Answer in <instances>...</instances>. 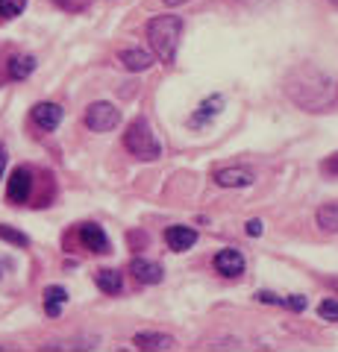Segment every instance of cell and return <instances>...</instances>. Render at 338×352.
Instances as JSON below:
<instances>
[{"mask_svg": "<svg viewBox=\"0 0 338 352\" xmlns=\"http://www.w3.org/2000/svg\"><path fill=\"white\" fill-rule=\"evenodd\" d=\"M286 94L294 106L306 112H326L338 100V85L330 74H324L315 65H300L286 80Z\"/></svg>", "mask_w": 338, "mask_h": 352, "instance_id": "cell-1", "label": "cell"}, {"mask_svg": "<svg viewBox=\"0 0 338 352\" xmlns=\"http://www.w3.org/2000/svg\"><path fill=\"white\" fill-rule=\"evenodd\" d=\"M180 38H182V18L180 15H159L147 24V41L162 62L177 59Z\"/></svg>", "mask_w": 338, "mask_h": 352, "instance_id": "cell-2", "label": "cell"}, {"mask_svg": "<svg viewBox=\"0 0 338 352\" xmlns=\"http://www.w3.org/2000/svg\"><path fill=\"white\" fill-rule=\"evenodd\" d=\"M124 147L133 153L136 159L141 162H154L162 156V144H159V138L154 135V129H150V124L145 118H136L133 124L127 126L124 132Z\"/></svg>", "mask_w": 338, "mask_h": 352, "instance_id": "cell-3", "label": "cell"}, {"mask_svg": "<svg viewBox=\"0 0 338 352\" xmlns=\"http://www.w3.org/2000/svg\"><path fill=\"white\" fill-rule=\"evenodd\" d=\"M118 124H121V112L112 103H94L85 112V126L92 132H112Z\"/></svg>", "mask_w": 338, "mask_h": 352, "instance_id": "cell-4", "label": "cell"}, {"mask_svg": "<svg viewBox=\"0 0 338 352\" xmlns=\"http://www.w3.org/2000/svg\"><path fill=\"white\" fill-rule=\"evenodd\" d=\"M212 179L221 188H250L256 182V173L247 168H221V170H215Z\"/></svg>", "mask_w": 338, "mask_h": 352, "instance_id": "cell-5", "label": "cell"}, {"mask_svg": "<svg viewBox=\"0 0 338 352\" xmlns=\"http://www.w3.org/2000/svg\"><path fill=\"white\" fill-rule=\"evenodd\" d=\"M32 191V176L27 168H18L12 170V176H9V185H6V197H9V203H24L27 197Z\"/></svg>", "mask_w": 338, "mask_h": 352, "instance_id": "cell-6", "label": "cell"}, {"mask_svg": "<svg viewBox=\"0 0 338 352\" xmlns=\"http://www.w3.org/2000/svg\"><path fill=\"white\" fill-rule=\"evenodd\" d=\"M215 270L221 273V276L226 279H235L244 273V256L238 250H221L215 256Z\"/></svg>", "mask_w": 338, "mask_h": 352, "instance_id": "cell-7", "label": "cell"}, {"mask_svg": "<svg viewBox=\"0 0 338 352\" xmlns=\"http://www.w3.org/2000/svg\"><path fill=\"white\" fill-rule=\"evenodd\" d=\"M129 273H133L138 282H145V285H159L162 276H165L162 264L147 261V258H133V261H129Z\"/></svg>", "mask_w": 338, "mask_h": 352, "instance_id": "cell-8", "label": "cell"}, {"mask_svg": "<svg viewBox=\"0 0 338 352\" xmlns=\"http://www.w3.org/2000/svg\"><path fill=\"white\" fill-rule=\"evenodd\" d=\"M80 241H83V247H89L92 252H97V256H106L109 252V238L97 223H83L80 226Z\"/></svg>", "mask_w": 338, "mask_h": 352, "instance_id": "cell-9", "label": "cell"}, {"mask_svg": "<svg viewBox=\"0 0 338 352\" xmlns=\"http://www.w3.org/2000/svg\"><path fill=\"white\" fill-rule=\"evenodd\" d=\"M32 120H36V124L45 132H53L62 124V106H56V103H39L36 109H32Z\"/></svg>", "mask_w": 338, "mask_h": 352, "instance_id": "cell-10", "label": "cell"}, {"mask_svg": "<svg viewBox=\"0 0 338 352\" xmlns=\"http://www.w3.org/2000/svg\"><path fill=\"white\" fill-rule=\"evenodd\" d=\"M165 241H168V247L173 252H182V250H191L194 244H198V232L189 226H168L165 229Z\"/></svg>", "mask_w": 338, "mask_h": 352, "instance_id": "cell-11", "label": "cell"}, {"mask_svg": "<svg viewBox=\"0 0 338 352\" xmlns=\"http://www.w3.org/2000/svg\"><path fill=\"white\" fill-rule=\"evenodd\" d=\"M118 59H121V65L127 71H147L154 68V56H150L147 50H138V47H129V50H121L118 53Z\"/></svg>", "mask_w": 338, "mask_h": 352, "instance_id": "cell-12", "label": "cell"}, {"mask_svg": "<svg viewBox=\"0 0 338 352\" xmlns=\"http://www.w3.org/2000/svg\"><path fill=\"white\" fill-rule=\"evenodd\" d=\"M221 106H224V97H221V94L209 97V100H203V103L198 106V112L191 115V120H189V124H191V126H203V124H209L212 118H218V115H221Z\"/></svg>", "mask_w": 338, "mask_h": 352, "instance_id": "cell-13", "label": "cell"}, {"mask_svg": "<svg viewBox=\"0 0 338 352\" xmlns=\"http://www.w3.org/2000/svg\"><path fill=\"white\" fill-rule=\"evenodd\" d=\"M36 56H27V53H21V56H12L6 62V71H9V80H27V76L36 71Z\"/></svg>", "mask_w": 338, "mask_h": 352, "instance_id": "cell-14", "label": "cell"}, {"mask_svg": "<svg viewBox=\"0 0 338 352\" xmlns=\"http://www.w3.org/2000/svg\"><path fill=\"white\" fill-rule=\"evenodd\" d=\"M94 282H97V288H101L103 294H118L124 288V279H121V273L112 270V267H106V270H97L94 273Z\"/></svg>", "mask_w": 338, "mask_h": 352, "instance_id": "cell-15", "label": "cell"}, {"mask_svg": "<svg viewBox=\"0 0 338 352\" xmlns=\"http://www.w3.org/2000/svg\"><path fill=\"white\" fill-rule=\"evenodd\" d=\"M133 344L138 349H171L173 338L171 335H156V332H141V335L133 338Z\"/></svg>", "mask_w": 338, "mask_h": 352, "instance_id": "cell-16", "label": "cell"}, {"mask_svg": "<svg viewBox=\"0 0 338 352\" xmlns=\"http://www.w3.org/2000/svg\"><path fill=\"white\" fill-rule=\"evenodd\" d=\"M65 302H68V291L59 288V285H50V288L45 291V311H47L50 317H56L59 308H62Z\"/></svg>", "mask_w": 338, "mask_h": 352, "instance_id": "cell-17", "label": "cell"}, {"mask_svg": "<svg viewBox=\"0 0 338 352\" xmlns=\"http://www.w3.org/2000/svg\"><path fill=\"white\" fill-rule=\"evenodd\" d=\"M315 220H318V226L324 229V232H338V203L321 206L318 214H315Z\"/></svg>", "mask_w": 338, "mask_h": 352, "instance_id": "cell-18", "label": "cell"}, {"mask_svg": "<svg viewBox=\"0 0 338 352\" xmlns=\"http://www.w3.org/2000/svg\"><path fill=\"white\" fill-rule=\"evenodd\" d=\"M0 238L9 241V244H15V247H30V238L24 232H15V229H9L3 223H0Z\"/></svg>", "mask_w": 338, "mask_h": 352, "instance_id": "cell-19", "label": "cell"}, {"mask_svg": "<svg viewBox=\"0 0 338 352\" xmlns=\"http://www.w3.org/2000/svg\"><path fill=\"white\" fill-rule=\"evenodd\" d=\"M24 6H27V0H0V15L15 18V15L24 12Z\"/></svg>", "mask_w": 338, "mask_h": 352, "instance_id": "cell-20", "label": "cell"}, {"mask_svg": "<svg viewBox=\"0 0 338 352\" xmlns=\"http://www.w3.org/2000/svg\"><path fill=\"white\" fill-rule=\"evenodd\" d=\"M318 314L324 317V320L338 323V300H324V302L318 305Z\"/></svg>", "mask_w": 338, "mask_h": 352, "instance_id": "cell-21", "label": "cell"}, {"mask_svg": "<svg viewBox=\"0 0 338 352\" xmlns=\"http://www.w3.org/2000/svg\"><path fill=\"white\" fill-rule=\"evenodd\" d=\"M56 3H59L62 9H68V12H83V9L89 6L92 0H56Z\"/></svg>", "mask_w": 338, "mask_h": 352, "instance_id": "cell-22", "label": "cell"}, {"mask_svg": "<svg viewBox=\"0 0 338 352\" xmlns=\"http://www.w3.org/2000/svg\"><path fill=\"white\" fill-rule=\"evenodd\" d=\"M286 305L291 308V311H306V296L291 294V296H286Z\"/></svg>", "mask_w": 338, "mask_h": 352, "instance_id": "cell-23", "label": "cell"}, {"mask_svg": "<svg viewBox=\"0 0 338 352\" xmlns=\"http://www.w3.org/2000/svg\"><path fill=\"white\" fill-rule=\"evenodd\" d=\"M321 168H324V173L338 176V153H335V156H330V159H326V162L321 164Z\"/></svg>", "mask_w": 338, "mask_h": 352, "instance_id": "cell-24", "label": "cell"}, {"mask_svg": "<svg viewBox=\"0 0 338 352\" xmlns=\"http://www.w3.org/2000/svg\"><path fill=\"white\" fill-rule=\"evenodd\" d=\"M244 232L250 235V238H259L262 235V220H247V229Z\"/></svg>", "mask_w": 338, "mask_h": 352, "instance_id": "cell-25", "label": "cell"}, {"mask_svg": "<svg viewBox=\"0 0 338 352\" xmlns=\"http://www.w3.org/2000/svg\"><path fill=\"white\" fill-rule=\"evenodd\" d=\"M235 3H242V6H247V9H262V6L274 3V0H235Z\"/></svg>", "mask_w": 338, "mask_h": 352, "instance_id": "cell-26", "label": "cell"}, {"mask_svg": "<svg viewBox=\"0 0 338 352\" xmlns=\"http://www.w3.org/2000/svg\"><path fill=\"white\" fill-rule=\"evenodd\" d=\"M3 168H6V150L0 147V176H3Z\"/></svg>", "mask_w": 338, "mask_h": 352, "instance_id": "cell-27", "label": "cell"}, {"mask_svg": "<svg viewBox=\"0 0 338 352\" xmlns=\"http://www.w3.org/2000/svg\"><path fill=\"white\" fill-rule=\"evenodd\" d=\"M165 6H180V3H185V0H162Z\"/></svg>", "mask_w": 338, "mask_h": 352, "instance_id": "cell-28", "label": "cell"}, {"mask_svg": "<svg viewBox=\"0 0 338 352\" xmlns=\"http://www.w3.org/2000/svg\"><path fill=\"white\" fill-rule=\"evenodd\" d=\"M330 3H335V6H338V0H330Z\"/></svg>", "mask_w": 338, "mask_h": 352, "instance_id": "cell-29", "label": "cell"}]
</instances>
